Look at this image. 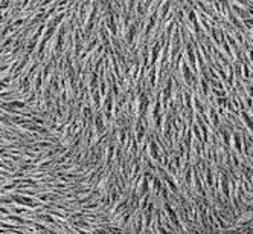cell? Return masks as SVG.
Masks as SVG:
<instances>
[{
    "label": "cell",
    "mask_w": 253,
    "mask_h": 234,
    "mask_svg": "<svg viewBox=\"0 0 253 234\" xmlns=\"http://www.w3.org/2000/svg\"><path fill=\"white\" fill-rule=\"evenodd\" d=\"M12 201L19 202V204H23V205H29V207H34L35 204L32 202L31 197H23V196H12Z\"/></svg>",
    "instance_id": "6da1fadb"
}]
</instances>
